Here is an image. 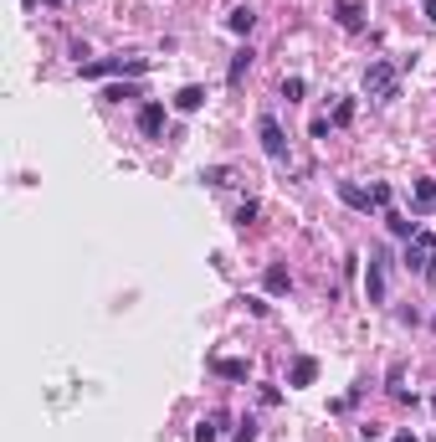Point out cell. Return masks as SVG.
I'll list each match as a JSON object with an SVG mask.
<instances>
[{
    "mask_svg": "<svg viewBox=\"0 0 436 442\" xmlns=\"http://www.w3.org/2000/svg\"><path fill=\"white\" fill-rule=\"evenodd\" d=\"M349 119H354V103H349V98H344V103H339V108H334V129H344V124H349Z\"/></svg>",
    "mask_w": 436,
    "mask_h": 442,
    "instance_id": "obj_23",
    "label": "cell"
},
{
    "mask_svg": "<svg viewBox=\"0 0 436 442\" xmlns=\"http://www.w3.org/2000/svg\"><path fill=\"white\" fill-rule=\"evenodd\" d=\"M31 6H36V0H26V10H31Z\"/></svg>",
    "mask_w": 436,
    "mask_h": 442,
    "instance_id": "obj_27",
    "label": "cell"
},
{
    "mask_svg": "<svg viewBox=\"0 0 436 442\" xmlns=\"http://www.w3.org/2000/svg\"><path fill=\"white\" fill-rule=\"evenodd\" d=\"M51 6H57V0H51Z\"/></svg>",
    "mask_w": 436,
    "mask_h": 442,
    "instance_id": "obj_30",
    "label": "cell"
},
{
    "mask_svg": "<svg viewBox=\"0 0 436 442\" xmlns=\"http://www.w3.org/2000/svg\"><path fill=\"white\" fill-rule=\"evenodd\" d=\"M103 98H108V103H124V98H139V88H134V83H113Z\"/></svg>",
    "mask_w": 436,
    "mask_h": 442,
    "instance_id": "obj_20",
    "label": "cell"
},
{
    "mask_svg": "<svg viewBox=\"0 0 436 442\" xmlns=\"http://www.w3.org/2000/svg\"><path fill=\"white\" fill-rule=\"evenodd\" d=\"M431 329H436V319H431Z\"/></svg>",
    "mask_w": 436,
    "mask_h": 442,
    "instance_id": "obj_29",
    "label": "cell"
},
{
    "mask_svg": "<svg viewBox=\"0 0 436 442\" xmlns=\"http://www.w3.org/2000/svg\"><path fill=\"white\" fill-rule=\"evenodd\" d=\"M313 381H319V360H313V355H298L293 370H287V386H313Z\"/></svg>",
    "mask_w": 436,
    "mask_h": 442,
    "instance_id": "obj_8",
    "label": "cell"
},
{
    "mask_svg": "<svg viewBox=\"0 0 436 442\" xmlns=\"http://www.w3.org/2000/svg\"><path fill=\"white\" fill-rule=\"evenodd\" d=\"M113 72H149V57H103V62H83V77H113Z\"/></svg>",
    "mask_w": 436,
    "mask_h": 442,
    "instance_id": "obj_5",
    "label": "cell"
},
{
    "mask_svg": "<svg viewBox=\"0 0 436 442\" xmlns=\"http://www.w3.org/2000/svg\"><path fill=\"white\" fill-rule=\"evenodd\" d=\"M236 442H257V422H252V417H246L242 427H236Z\"/></svg>",
    "mask_w": 436,
    "mask_h": 442,
    "instance_id": "obj_24",
    "label": "cell"
},
{
    "mask_svg": "<svg viewBox=\"0 0 436 442\" xmlns=\"http://www.w3.org/2000/svg\"><path fill=\"white\" fill-rule=\"evenodd\" d=\"M226 26H231L236 36H246V31H252V26H257V10H252V6H236L231 16H226Z\"/></svg>",
    "mask_w": 436,
    "mask_h": 442,
    "instance_id": "obj_13",
    "label": "cell"
},
{
    "mask_svg": "<svg viewBox=\"0 0 436 442\" xmlns=\"http://www.w3.org/2000/svg\"><path fill=\"white\" fill-rule=\"evenodd\" d=\"M303 93H308V83H303V77H283V98H287V103H298Z\"/></svg>",
    "mask_w": 436,
    "mask_h": 442,
    "instance_id": "obj_19",
    "label": "cell"
},
{
    "mask_svg": "<svg viewBox=\"0 0 436 442\" xmlns=\"http://www.w3.org/2000/svg\"><path fill=\"white\" fill-rule=\"evenodd\" d=\"M201 103H206V88H201V83H185L180 93H175V108H180V113H195Z\"/></svg>",
    "mask_w": 436,
    "mask_h": 442,
    "instance_id": "obj_9",
    "label": "cell"
},
{
    "mask_svg": "<svg viewBox=\"0 0 436 442\" xmlns=\"http://www.w3.org/2000/svg\"><path fill=\"white\" fill-rule=\"evenodd\" d=\"M405 268H411L416 278H436V231H416V237L405 242Z\"/></svg>",
    "mask_w": 436,
    "mask_h": 442,
    "instance_id": "obj_2",
    "label": "cell"
},
{
    "mask_svg": "<svg viewBox=\"0 0 436 442\" xmlns=\"http://www.w3.org/2000/svg\"><path fill=\"white\" fill-rule=\"evenodd\" d=\"M246 67H252V47H242V51H236V57H231V67H226V83L236 88V83H242V77H246Z\"/></svg>",
    "mask_w": 436,
    "mask_h": 442,
    "instance_id": "obj_14",
    "label": "cell"
},
{
    "mask_svg": "<svg viewBox=\"0 0 436 442\" xmlns=\"http://www.w3.org/2000/svg\"><path fill=\"white\" fill-rule=\"evenodd\" d=\"M431 411H436V401H431Z\"/></svg>",
    "mask_w": 436,
    "mask_h": 442,
    "instance_id": "obj_28",
    "label": "cell"
},
{
    "mask_svg": "<svg viewBox=\"0 0 436 442\" xmlns=\"http://www.w3.org/2000/svg\"><path fill=\"white\" fill-rule=\"evenodd\" d=\"M139 134L144 139H160L165 134V103H144V108H139Z\"/></svg>",
    "mask_w": 436,
    "mask_h": 442,
    "instance_id": "obj_6",
    "label": "cell"
},
{
    "mask_svg": "<svg viewBox=\"0 0 436 442\" xmlns=\"http://www.w3.org/2000/svg\"><path fill=\"white\" fill-rule=\"evenodd\" d=\"M339 201L354 206V211H369V190H364V186H354V180H339Z\"/></svg>",
    "mask_w": 436,
    "mask_h": 442,
    "instance_id": "obj_10",
    "label": "cell"
},
{
    "mask_svg": "<svg viewBox=\"0 0 436 442\" xmlns=\"http://www.w3.org/2000/svg\"><path fill=\"white\" fill-rule=\"evenodd\" d=\"M395 442H421L416 432H395Z\"/></svg>",
    "mask_w": 436,
    "mask_h": 442,
    "instance_id": "obj_26",
    "label": "cell"
},
{
    "mask_svg": "<svg viewBox=\"0 0 436 442\" xmlns=\"http://www.w3.org/2000/svg\"><path fill=\"white\" fill-rule=\"evenodd\" d=\"M257 139H262V154H267V160H277V165L287 160V134H283V124H277L272 113L257 119Z\"/></svg>",
    "mask_w": 436,
    "mask_h": 442,
    "instance_id": "obj_3",
    "label": "cell"
},
{
    "mask_svg": "<svg viewBox=\"0 0 436 442\" xmlns=\"http://www.w3.org/2000/svg\"><path fill=\"white\" fill-rule=\"evenodd\" d=\"M416 211H436V180H416Z\"/></svg>",
    "mask_w": 436,
    "mask_h": 442,
    "instance_id": "obj_16",
    "label": "cell"
},
{
    "mask_svg": "<svg viewBox=\"0 0 436 442\" xmlns=\"http://www.w3.org/2000/svg\"><path fill=\"white\" fill-rule=\"evenodd\" d=\"M221 427H226V411H210V417H201V427H195V442H216Z\"/></svg>",
    "mask_w": 436,
    "mask_h": 442,
    "instance_id": "obj_12",
    "label": "cell"
},
{
    "mask_svg": "<svg viewBox=\"0 0 436 442\" xmlns=\"http://www.w3.org/2000/svg\"><path fill=\"white\" fill-rule=\"evenodd\" d=\"M364 442H369V437H364Z\"/></svg>",
    "mask_w": 436,
    "mask_h": 442,
    "instance_id": "obj_31",
    "label": "cell"
},
{
    "mask_svg": "<svg viewBox=\"0 0 436 442\" xmlns=\"http://www.w3.org/2000/svg\"><path fill=\"white\" fill-rule=\"evenodd\" d=\"M334 21L344 31H364V6L360 0H334Z\"/></svg>",
    "mask_w": 436,
    "mask_h": 442,
    "instance_id": "obj_7",
    "label": "cell"
},
{
    "mask_svg": "<svg viewBox=\"0 0 436 442\" xmlns=\"http://www.w3.org/2000/svg\"><path fill=\"white\" fill-rule=\"evenodd\" d=\"M210 370H216L221 381H246V375H252L246 360H210Z\"/></svg>",
    "mask_w": 436,
    "mask_h": 442,
    "instance_id": "obj_11",
    "label": "cell"
},
{
    "mask_svg": "<svg viewBox=\"0 0 436 442\" xmlns=\"http://www.w3.org/2000/svg\"><path fill=\"white\" fill-rule=\"evenodd\" d=\"M385 278H390V257L380 252H369V272H364V298L369 304H385Z\"/></svg>",
    "mask_w": 436,
    "mask_h": 442,
    "instance_id": "obj_4",
    "label": "cell"
},
{
    "mask_svg": "<svg viewBox=\"0 0 436 442\" xmlns=\"http://www.w3.org/2000/svg\"><path fill=\"white\" fill-rule=\"evenodd\" d=\"M385 221H390V231H395V237H405V242H411L416 231H421L416 221H405V216H385Z\"/></svg>",
    "mask_w": 436,
    "mask_h": 442,
    "instance_id": "obj_18",
    "label": "cell"
},
{
    "mask_svg": "<svg viewBox=\"0 0 436 442\" xmlns=\"http://www.w3.org/2000/svg\"><path fill=\"white\" fill-rule=\"evenodd\" d=\"M369 206H375V211H385V206H390V186H385V180L369 186Z\"/></svg>",
    "mask_w": 436,
    "mask_h": 442,
    "instance_id": "obj_17",
    "label": "cell"
},
{
    "mask_svg": "<svg viewBox=\"0 0 436 442\" xmlns=\"http://www.w3.org/2000/svg\"><path fill=\"white\" fill-rule=\"evenodd\" d=\"M201 180H206V186H231V170H226V165H216V170H206Z\"/></svg>",
    "mask_w": 436,
    "mask_h": 442,
    "instance_id": "obj_22",
    "label": "cell"
},
{
    "mask_svg": "<svg viewBox=\"0 0 436 442\" xmlns=\"http://www.w3.org/2000/svg\"><path fill=\"white\" fill-rule=\"evenodd\" d=\"M257 211H262L257 201H242V206H236V227H252V221H257Z\"/></svg>",
    "mask_w": 436,
    "mask_h": 442,
    "instance_id": "obj_21",
    "label": "cell"
},
{
    "mask_svg": "<svg viewBox=\"0 0 436 442\" xmlns=\"http://www.w3.org/2000/svg\"><path fill=\"white\" fill-rule=\"evenodd\" d=\"M287 288H293V272H287L283 263H272L267 268V293H287Z\"/></svg>",
    "mask_w": 436,
    "mask_h": 442,
    "instance_id": "obj_15",
    "label": "cell"
},
{
    "mask_svg": "<svg viewBox=\"0 0 436 442\" xmlns=\"http://www.w3.org/2000/svg\"><path fill=\"white\" fill-rule=\"evenodd\" d=\"M426 21L436 26V0H426Z\"/></svg>",
    "mask_w": 436,
    "mask_h": 442,
    "instance_id": "obj_25",
    "label": "cell"
},
{
    "mask_svg": "<svg viewBox=\"0 0 436 442\" xmlns=\"http://www.w3.org/2000/svg\"><path fill=\"white\" fill-rule=\"evenodd\" d=\"M364 93L375 103H390L401 93V67H395V62H369L364 67Z\"/></svg>",
    "mask_w": 436,
    "mask_h": 442,
    "instance_id": "obj_1",
    "label": "cell"
}]
</instances>
